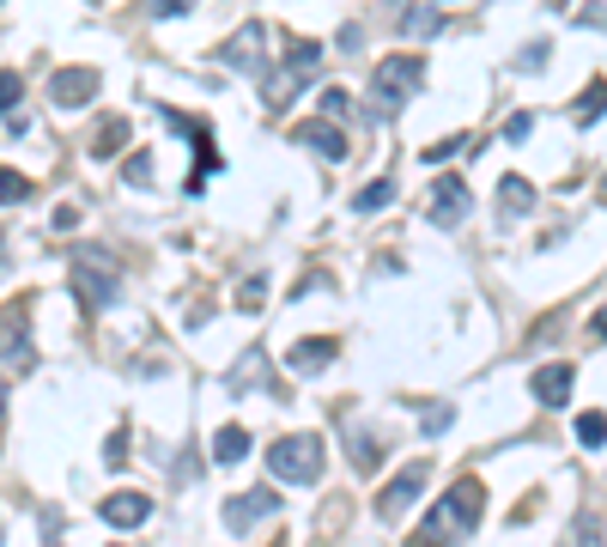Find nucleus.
I'll use <instances>...</instances> for the list:
<instances>
[{
  "mask_svg": "<svg viewBox=\"0 0 607 547\" xmlns=\"http://www.w3.org/2000/svg\"><path fill=\"white\" fill-rule=\"evenodd\" d=\"M268 469H273V481H292V486L322 481V438L317 432H286L268 450Z\"/></svg>",
  "mask_w": 607,
  "mask_h": 547,
  "instance_id": "nucleus-1",
  "label": "nucleus"
},
{
  "mask_svg": "<svg viewBox=\"0 0 607 547\" xmlns=\"http://www.w3.org/2000/svg\"><path fill=\"white\" fill-rule=\"evenodd\" d=\"M419 86H425V61L419 55H389V61H377V74H371V91H377V104L389 110V116L408 104Z\"/></svg>",
  "mask_w": 607,
  "mask_h": 547,
  "instance_id": "nucleus-2",
  "label": "nucleus"
},
{
  "mask_svg": "<svg viewBox=\"0 0 607 547\" xmlns=\"http://www.w3.org/2000/svg\"><path fill=\"white\" fill-rule=\"evenodd\" d=\"M486 511V486L480 481H455L450 493H443V505L431 517H425V530H474Z\"/></svg>",
  "mask_w": 607,
  "mask_h": 547,
  "instance_id": "nucleus-3",
  "label": "nucleus"
},
{
  "mask_svg": "<svg viewBox=\"0 0 607 547\" xmlns=\"http://www.w3.org/2000/svg\"><path fill=\"white\" fill-rule=\"evenodd\" d=\"M219 61H225V67H237V74H261V67H268V25H261V18H249L243 30H231L225 43H219Z\"/></svg>",
  "mask_w": 607,
  "mask_h": 547,
  "instance_id": "nucleus-4",
  "label": "nucleus"
},
{
  "mask_svg": "<svg viewBox=\"0 0 607 547\" xmlns=\"http://www.w3.org/2000/svg\"><path fill=\"white\" fill-rule=\"evenodd\" d=\"M25 317H30V298H13L7 310H0V365H13V371H25L37 353H30V334H25Z\"/></svg>",
  "mask_w": 607,
  "mask_h": 547,
  "instance_id": "nucleus-5",
  "label": "nucleus"
},
{
  "mask_svg": "<svg viewBox=\"0 0 607 547\" xmlns=\"http://www.w3.org/2000/svg\"><path fill=\"white\" fill-rule=\"evenodd\" d=\"M98 91H104L98 67H55V74H49V98H55L61 110H86Z\"/></svg>",
  "mask_w": 607,
  "mask_h": 547,
  "instance_id": "nucleus-6",
  "label": "nucleus"
},
{
  "mask_svg": "<svg viewBox=\"0 0 607 547\" xmlns=\"http://www.w3.org/2000/svg\"><path fill=\"white\" fill-rule=\"evenodd\" d=\"M425 481H431V469H425V462H408V469L395 474V481L377 493V517H383V523H395V517L408 511V505L425 493Z\"/></svg>",
  "mask_w": 607,
  "mask_h": 547,
  "instance_id": "nucleus-7",
  "label": "nucleus"
},
{
  "mask_svg": "<svg viewBox=\"0 0 607 547\" xmlns=\"http://www.w3.org/2000/svg\"><path fill=\"white\" fill-rule=\"evenodd\" d=\"M74 287H79V298L86 304H98V310H109L116 304V268H98V256L91 250H79V262H74Z\"/></svg>",
  "mask_w": 607,
  "mask_h": 547,
  "instance_id": "nucleus-8",
  "label": "nucleus"
},
{
  "mask_svg": "<svg viewBox=\"0 0 607 547\" xmlns=\"http://www.w3.org/2000/svg\"><path fill=\"white\" fill-rule=\"evenodd\" d=\"M468 207H474L468 182H462V177H438V189H431V226H462Z\"/></svg>",
  "mask_w": 607,
  "mask_h": 547,
  "instance_id": "nucleus-9",
  "label": "nucleus"
},
{
  "mask_svg": "<svg viewBox=\"0 0 607 547\" xmlns=\"http://www.w3.org/2000/svg\"><path fill=\"white\" fill-rule=\"evenodd\" d=\"M280 511V493L273 486H256V493H243V499H231L225 505V530H249V523H261V517H273Z\"/></svg>",
  "mask_w": 607,
  "mask_h": 547,
  "instance_id": "nucleus-10",
  "label": "nucleus"
},
{
  "mask_svg": "<svg viewBox=\"0 0 607 547\" xmlns=\"http://www.w3.org/2000/svg\"><path fill=\"white\" fill-rule=\"evenodd\" d=\"M292 135L304 140V147L310 152H322V158H328V165H340V158H347V135H340V128H334V122H322V116H310V122H298V128H292Z\"/></svg>",
  "mask_w": 607,
  "mask_h": 547,
  "instance_id": "nucleus-11",
  "label": "nucleus"
},
{
  "mask_svg": "<svg viewBox=\"0 0 607 547\" xmlns=\"http://www.w3.org/2000/svg\"><path fill=\"white\" fill-rule=\"evenodd\" d=\"M98 517H104L109 530H140V523L152 517V499L146 493H109V499L98 505Z\"/></svg>",
  "mask_w": 607,
  "mask_h": 547,
  "instance_id": "nucleus-12",
  "label": "nucleus"
},
{
  "mask_svg": "<svg viewBox=\"0 0 607 547\" xmlns=\"http://www.w3.org/2000/svg\"><path fill=\"white\" fill-rule=\"evenodd\" d=\"M571 383H577L571 365H541L529 390H534V402H541V408H565V402H571Z\"/></svg>",
  "mask_w": 607,
  "mask_h": 547,
  "instance_id": "nucleus-13",
  "label": "nucleus"
},
{
  "mask_svg": "<svg viewBox=\"0 0 607 547\" xmlns=\"http://www.w3.org/2000/svg\"><path fill=\"white\" fill-rule=\"evenodd\" d=\"M121 147H128V122H121V116H104V122H98V135H91V158L104 165V158H116Z\"/></svg>",
  "mask_w": 607,
  "mask_h": 547,
  "instance_id": "nucleus-14",
  "label": "nucleus"
},
{
  "mask_svg": "<svg viewBox=\"0 0 607 547\" xmlns=\"http://www.w3.org/2000/svg\"><path fill=\"white\" fill-rule=\"evenodd\" d=\"M249 444H256V438H249L243 425H219V438H212V462H225V469H231V462L249 456Z\"/></svg>",
  "mask_w": 607,
  "mask_h": 547,
  "instance_id": "nucleus-15",
  "label": "nucleus"
},
{
  "mask_svg": "<svg viewBox=\"0 0 607 547\" xmlns=\"http://www.w3.org/2000/svg\"><path fill=\"white\" fill-rule=\"evenodd\" d=\"M334 353H340V341H298V347H292V371H317V365H328Z\"/></svg>",
  "mask_w": 607,
  "mask_h": 547,
  "instance_id": "nucleus-16",
  "label": "nucleus"
},
{
  "mask_svg": "<svg viewBox=\"0 0 607 547\" xmlns=\"http://www.w3.org/2000/svg\"><path fill=\"white\" fill-rule=\"evenodd\" d=\"M261 378H268V353H261V347H249V353H243V359H237V371H231V390H256V383Z\"/></svg>",
  "mask_w": 607,
  "mask_h": 547,
  "instance_id": "nucleus-17",
  "label": "nucleus"
},
{
  "mask_svg": "<svg viewBox=\"0 0 607 547\" xmlns=\"http://www.w3.org/2000/svg\"><path fill=\"white\" fill-rule=\"evenodd\" d=\"M401 30L408 37H443V13L438 7H413V13H401Z\"/></svg>",
  "mask_w": 607,
  "mask_h": 547,
  "instance_id": "nucleus-18",
  "label": "nucleus"
},
{
  "mask_svg": "<svg viewBox=\"0 0 607 547\" xmlns=\"http://www.w3.org/2000/svg\"><path fill=\"white\" fill-rule=\"evenodd\" d=\"M389 201H395V182L377 177V182H364L359 195H352V207H359V213H377V207H389Z\"/></svg>",
  "mask_w": 607,
  "mask_h": 547,
  "instance_id": "nucleus-19",
  "label": "nucleus"
},
{
  "mask_svg": "<svg viewBox=\"0 0 607 547\" xmlns=\"http://www.w3.org/2000/svg\"><path fill=\"white\" fill-rule=\"evenodd\" d=\"M602 408H590V414H583V420H577V444H583V450H602V438H607V432H602Z\"/></svg>",
  "mask_w": 607,
  "mask_h": 547,
  "instance_id": "nucleus-20",
  "label": "nucleus"
},
{
  "mask_svg": "<svg viewBox=\"0 0 607 547\" xmlns=\"http://www.w3.org/2000/svg\"><path fill=\"white\" fill-rule=\"evenodd\" d=\"M499 189H504V207H511V213H529V207H534V189H529L522 177H504Z\"/></svg>",
  "mask_w": 607,
  "mask_h": 547,
  "instance_id": "nucleus-21",
  "label": "nucleus"
},
{
  "mask_svg": "<svg viewBox=\"0 0 607 547\" xmlns=\"http://www.w3.org/2000/svg\"><path fill=\"white\" fill-rule=\"evenodd\" d=\"M322 122H352V98H347L340 86L322 91Z\"/></svg>",
  "mask_w": 607,
  "mask_h": 547,
  "instance_id": "nucleus-22",
  "label": "nucleus"
},
{
  "mask_svg": "<svg viewBox=\"0 0 607 547\" xmlns=\"http://www.w3.org/2000/svg\"><path fill=\"white\" fill-rule=\"evenodd\" d=\"M25 195H30V177H18V170H0V207H18Z\"/></svg>",
  "mask_w": 607,
  "mask_h": 547,
  "instance_id": "nucleus-23",
  "label": "nucleus"
},
{
  "mask_svg": "<svg viewBox=\"0 0 607 547\" xmlns=\"http://www.w3.org/2000/svg\"><path fill=\"white\" fill-rule=\"evenodd\" d=\"M577 122H583V128H595V122H602V79L590 86V98H577Z\"/></svg>",
  "mask_w": 607,
  "mask_h": 547,
  "instance_id": "nucleus-24",
  "label": "nucleus"
},
{
  "mask_svg": "<svg viewBox=\"0 0 607 547\" xmlns=\"http://www.w3.org/2000/svg\"><path fill=\"white\" fill-rule=\"evenodd\" d=\"M529 135H534V116H529V110H516V116L504 122V140H511V147H522Z\"/></svg>",
  "mask_w": 607,
  "mask_h": 547,
  "instance_id": "nucleus-25",
  "label": "nucleus"
},
{
  "mask_svg": "<svg viewBox=\"0 0 607 547\" xmlns=\"http://www.w3.org/2000/svg\"><path fill=\"white\" fill-rule=\"evenodd\" d=\"M468 147V135H450V140H438V147H425V165H443V158H455V152Z\"/></svg>",
  "mask_w": 607,
  "mask_h": 547,
  "instance_id": "nucleus-26",
  "label": "nucleus"
},
{
  "mask_svg": "<svg viewBox=\"0 0 607 547\" xmlns=\"http://www.w3.org/2000/svg\"><path fill=\"white\" fill-rule=\"evenodd\" d=\"M121 177L134 182V189H140V182H152V158H146V152H128V165H121Z\"/></svg>",
  "mask_w": 607,
  "mask_h": 547,
  "instance_id": "nucleus-27",
  "label": "nucleus"
},
{
  "mask_svg": "<svg viewBox=\"0 0 607 547\" xmlns=\"http://www.w3.org/2000/svg\"><path fill=\"white\" fill-rule=\"evenodd\" d=\"M577 547H602V517H577Z\"/></svg>",
  "mask_w": 607,
  "mask_h": 547,
  "instance_id": "nucleus-28",
  "label": "nucleus"
},
{
  "mask_svg": "<svg viewBox=\"0 0 607 547\" xmlns=\"http://www.w3.org/2000/svg\"><path fill=\"white\" fill-rule=\"evenodd\" d=\"M18 91H25V79H18V74H0V116L18 104Z\"/></svg>",
  "mask_w": 607,
  "mask_h": 547,
  "instance_id": "nucleus-29",
  "label": "nucleus"
},
{
  "mask_svg": "<svg viewBox=\"0 0 607 547\" xmlns=\"http://www.w3.org/2000/svg\"><path fill=\"white\" fill-rule=\"evenodd\" d=\"M450 420H455L450 408H425V432H431V438H438V432H443V425H450Z\"/></svg>",
  "mask_w": 607,
  "mask_h": 547,
  "instance_id": "nucleus-30",
  "label": "nucleus"
},
{
  "mask_svg": "<svg viewBox=\"0 0 607 547\" xmlns=\"http://www.w3.org/2000/svg\"><path fill=\"white\" fill-rule=\"evenodd\" d=\"M237 304H243V310H261V280H249V287L237 292Z\"/></svg>",
  "mask_w": 607,
  "mask_h": 547,
  "instance_id": "nucleus-31",
  "label": "nucleus"
},
{
  "mask_svg": "<svg viewBox=\"0 0 607 547\" xmlns=\"http://www.w3.org/2000/svg\"><path fill=\"white\" fill-rule=\"evenodd\" d=\"M0 408H7V395H0Z\"/></svg>",
  "mask_w": 607,
  "mask_h": 547,
  "instance_id": "nucleus-32",
  "label": "nucleus"
}]
</instances>
